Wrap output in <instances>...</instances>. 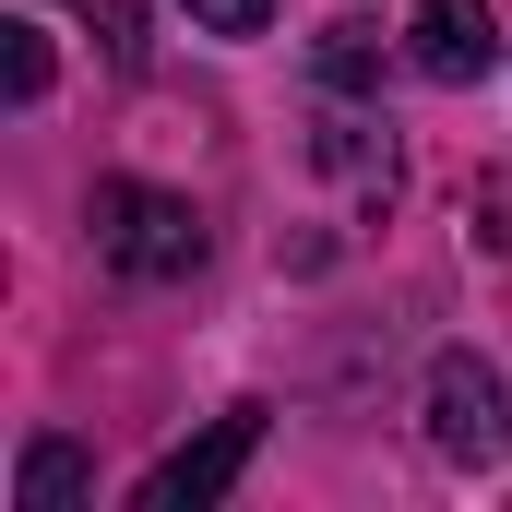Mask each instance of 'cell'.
Wrapping results in <instances>:
<instances>
[{"instance_id":"cell-2","label":"cell","mask_w":512,"mask_h":512,"mask_svg":"<svg viewBox=\"0 0 512 512\" xmlns=\"http://www.w3.org/2000/svg\"><path fill=\"white\" fill-rule=\"evenodd\" d=\"M251 453H262V405H227V417H215L203 441H179L131 501H143V512H203V501H227V489H239V465H251Z\"/></svg>"},{"instance_id":"cell-5","label":"cell","mask_w":512,"mask_h":512,"mask_svg":"<svg viewBox=\"0 0 512 512\" xmlns=\"http://www.w3.org/2000/svg\"><path fill=\"white\" fill-rule=\"evenodd\" d=\"M84 489H96L84 441H24V465H12V512H72Z\"/></svg>"},{"instance_id":"cell-7","label":"cell","mask_w":512,"mask_h":512,"mask_svg":"<svg viewBox=\"0 0 512 512\" xmlns=\"http://www.w3.org/2000/svg\"><path fill=\"white\" fill-rule=\"evenodd\" d=\"M84 24H96V48H108V72H143V0H72Z\"/></svg>"},{"instance_id":"cell-6","label":"cell","mask_w":512,"mask_h":512,"mask_svg":"<svg viewBox=\"0 0 512 512\" xmlns=\"http://www.w3.org/2000/svg\"><path fill=\"white\" fill-rule=\"evenodd\" d=\"M310 60H322V84H334V96H370V84H382V36H370V24H322V48H310Z\"/></svg>"},{"instance_id":"cell-8","label":"cell","mask_w":512,"mask_h":512,"mask_svg":"<svg viewBox=\"0 0 512 512\" xmlns=\"http://www.w3.org/2000/svg\"><path fill=\"white\" fill-rule=\"evenodd\" d=\"M179 12H191L203 36H262V24H274V0H179Z\"/></svg>"},{"instance_id":"cell-3","label":"cell","mask_w":512,"mask_h":512,"mask_svg":"<svg viewBox=\"0 0 512 512\" xmlns=\"http://www.w3.org/2000/svg\"><path fill=\"white\" fill-rule=\"evenodd\" d=\"M429 441H441L453 465H489V453H501V370H489L477 346H453V358L429 370Z\"/></svg>"},{"instance_id":"cell-1","label":"cell","mask_w":512,"mask_h":512,"mask_svg":"<svg viewBox=\"0 0 512 512\" xmlns=\"http://www.w3.org/2000/svg\"><path fill=\"white\" fill-rule=\"evenodd\" d=\"M84 227H96V262L131 274V286H179V274H203V215H191L179 191H155V179H96Z\"/></svg>"},{"instance_id":"cell-4","label":"cell","mask_w":512,"mask_h":512,"mask_svg":"<svg viewBox=\"0 0 512 512\" xmlns=\"http://www.w3.org/2000/svg\"><path fill=\"white\" fill-rule=\"evenodd\" d=\"M405 60H417L429 84H477V72L501 60L489 0H417V12H405Z\"/></svg>"},{"instance_id":"cell-9","label":"cell","mask_w":512,"mask_h":512,"mask_svg":"<svg viewBox=\"0 0 512 512\" xmlns=\"http://www.w3.org/2000/svg\"><path fill=\"white\" fill-rule=\"evenodd\" d=\"M36 96H48V36L12 24V108H36Z\"/></svg>"}]
</instances>
